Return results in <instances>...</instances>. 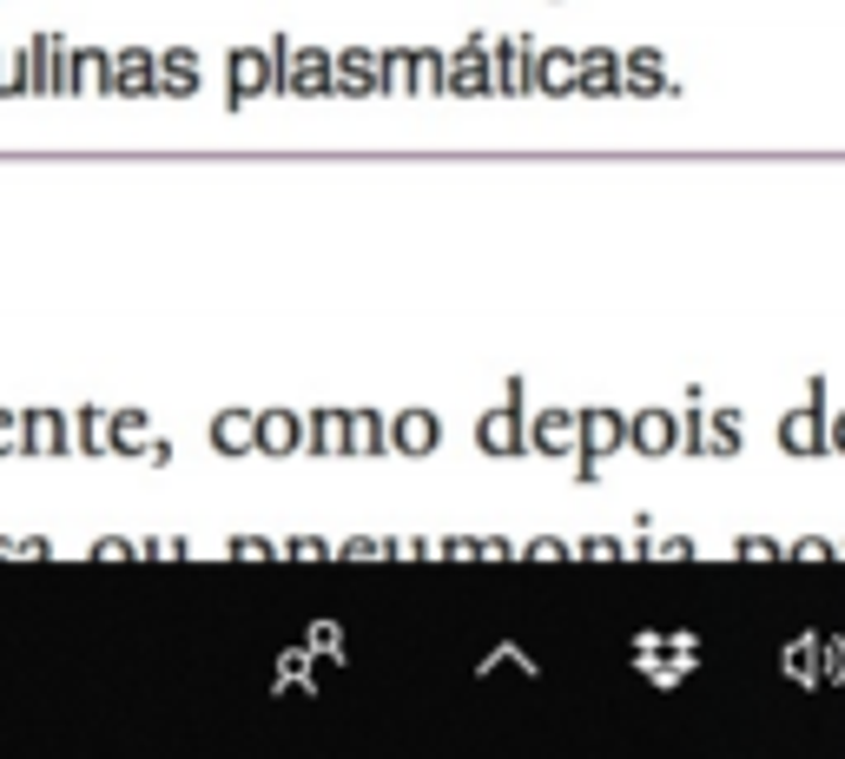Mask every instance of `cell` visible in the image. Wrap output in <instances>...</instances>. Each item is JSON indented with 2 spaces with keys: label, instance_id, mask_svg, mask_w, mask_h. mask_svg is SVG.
<instances>
[{
  "label": "cell",
  "instance_id": "obj_1",
  "mask_svg": "<svg viewBox=\"0 0 845 759\" xmlns=\"http://www.w3.org/2000/svg\"><path fill=\"white\" fill-rule=\"evenodd\" d=\"M575 437L588 443V463H581V469L595 476V456H608V450L628 437V423H621V416H608V409H588V416H575Z\"/></svg>",
  "mask_w": 845,
  "mask_h": 759
},
{
  "label": "cell",
  "instance_id": "obj_2",
  "mask_svg": "<svg viewBox=\"0 0 845 759\" xmlns=\"http://www.w3.org/2000/svg\"><path fill=\"white\" fill-rule=\"evenodd\" d=\"M443 87H450V93H489V87H495V66H489V53H482L476 40L456 53V66H443Z\"/></svg>",
  "mask_w": 845,
  "mask_h": 759
},
{
  "label": "cell",
  "instance_id": "obj_3",
  "mask_svg": "<svg viewBox=\"0 0 845 759\" xmlns=\"http://www.w3.org/2000/svg\"><path fill=\"white\" fill-rule=\"evenodd\" d=\"M628 437H634L647 456H667L673 443H681V423H673V416H660V409H647V416H634V423H628Z\"/></svg>",
  "mask_w": 845,
  "mask_h": 759
},
{
  "label": "cell",
  "instance_id": "obj_4",
  "mask_svg": "<svg viewBox=\"0 0 845 759\" xmlns=\"http://www.w3.org/2000/svg\"><path fill=\"white\" fill-rule=\"evenodd\" d=\"M780 443H786L793 456H819V450H825V430H819V403H812V409H799V416H786V423H780Z\"/></svg>",
  "mask_w": 845,
  "mask_h": 759
},
{
  "label": "cell",
  "instance_id": "obj_5",
  "mask_svg": "<svg viewBox=\"0 0 845 759\" xmlns=\"http://www.w3.org/2000/svg\"><path fill=\"white\" fill-rule=\"evenodd\" d=\"M396 450H403V456H430V450H437V416L403 409V416H396Z\"/></svg>",
  "mask_w": 845,
  "mask_h": 759
},
{
  "label": "cell",
  "instance_id": "obj_6",
  "mask_svg": "<svg viewBox=\"0 0 845 759\" xmlns=\"http://www.w3.org/2000/svg\"><path fill=\"white\" fill-rule=\"evenodd\" d=\"M489 66H495V87H502V93H522V87H529V47H522V40H502V53H495Z\"/></svg>",
  "mask_w": 845,
  "mask_h": 759
},
{
  "label": "cell",
  "instance_id": "obj_7",
  "mask_svg": "<svg viewBox=\"0 0 845 759\" xmlns=\"http://www.w3.org/2000/svg\"><path fill=\"white\" fill-rule=\"evenodd\" d=\"M258 87H272V60L265 53H231V100H251Z\"/></svg>",
  "mask_w": 845,
  "mask_h": 759
},
{
  "label": "cell",
  "instance_id": "obj_8",
  "mask_svg": "<svg viewBox=\"0 0 845 759\" xmlns=\"http://www.w3.org/2000/svg\"><path fill=\"white\" fill-rule=\"evenodd\" d=\"M516 443H522V409L509 403V409H495L489 423H482V450H495V456H516Z\"/></svg>",
  "mask_w": 845,
  "mask_h": 759
},
{
  "label": "cell",
  "instance_id": "obj_9",
  "mask_svg": "<svg viewBox=\"0 0 845 759\" xmlns=\"http://www.w3.org/2000/svg\"><path fill=\"white\" fill-rule=\"evenodd\" d=\"M330 73H344V79H337V87H351V93H377L383 87V60H370V53H344V60H330Z\"/></svg>",
  "mask_w": 845,
  "mask_h": 759
},
{
  "label": "cell",
  "instance_id": "obj_10",
  "mask_svg": "<svg viewBox=\"0 0 845 759\" xmlns=\"http://www.w3.org/2000/svg\"><path fill=\"white\" fill-rule=\"evenodd\" d=\"M621 60L615 53H581V73H575V87H588V93H615L621 87Z\"/></svg>",
  "mask_w": 845,
  "mask_h": 759
},
{
  "label": "cell",
  "instance_id": "obj_11",
  "mask_svg": "<svg viewBox=\"0 0 845 759\" xmlns=\"http://www.w3.org/2000/svg\"><path fill=\"white\" fill-rule=\"evenodd\" d=\"M285 87H298V93H330V60H324V53H298Z\"/></svg>",
  "mask_w": 845,
  "mask_h": 759
},
{
  "label": "cell",
  "instance_id": "obj_12",
  "mask_svg": "<svg viewBox=\"0 0 845 759\" xmlns=\"http://www.w3.org/2000/svg\"><path fill=\"white\" fill-rule=\"evenodd\" d=\"M535 73H542V87H548V93H575L581 53H542V60H535Z\"/></svg>",
  "mask_w": 845,
  "mask_h": 759
},
{
  "label": "cell",
  "instance_id": "obj_13",
  "mask_svg": "<svg viewBox=\"0 0 845 759\" xmlns=\"http://www.w3.org/2000/svg\"><path fill=\"white\" fill-rule=\"evenodd\" d=\"M535 443H542V450H568V443H575V416H568V409H548L542 423H535Z\"/></svg>",
  "mask_w": 845,
  "mask_h": 759
},
{
  "label": "cell",
  "instance_id": "obj_14",
  "mask_svg": "<svg viewBox=\"0 0 845 759\" xmlns=\"http://www.w3.org/2000/svg\"><path fill=\"white\" fill-rule=\"evenodd\" d=\"M621 73H628V87H641V93H660V87H667V79H660V60H654V53H641V60H628Z\"/></svg>",
  "mask_w": 845,
  "mask_h": 759
},
{
  "label": "cell",
  "instance_id": "obj_15",
  "mask_svg": "<svg viewBox=\"0 0 845 759\" xmlns=\"http://www.w3.org/2000/svg\"><path fill=\"white\" fill-rule=\"evenodd\" d=\"M344 437H351L364 456H377V450H383V423H377V416H351V423H344Z\"/></svg>",
  "mask_w": 845,
  "mask_h": 759
},
{
  "label": "cell",
  "instance_id": "obj_16",
  "mask_svg": "<svg viewBox=\"0 0 845 759\" xmlns=\"http://www.w3.org/2000/svg\"><path fill=\"white\" fill-rule=\"evenodd\" d=\"M165 87H173V93H192V87H199V60H192V53H173V60H165Z\"/></svg>",
  "mask_w": 845,
  "mask_h": 759
},
{
  "label": "cell",
  "instance_id": "obj_17",
  "mask_svg": "<svg viewBox=\"0 0 845 759\" xmlns=\"http://www.w3.org/2000/svg\"><path fill=\"white\" fill-rule=\"evenodd\" d=\"M119 87H126V93H146V87H152V60H146V53L119 60Z\"/></svg>",
  "mask_w": 845,
  "mask_h": 759
},
{
  "label": "cell",
  "instance_id": "obj_18",
  "mask_svg": "<svg viewBox=\"0 0 845 759\" xmlns=\"http://www.w3.org/2000/svg\"><path fill=\"white\" fill-rule=\"evenodd\" d=\"M311 437H317L324 450H337V443H344V416H317V423H311Z\"/></svg>",
  "mask_w": 845,
  "mask_h": 759
},
{
  "label": "cell",
  "instance_id": "obj_19",
  "mask_svg": "<svg viewBox=\"0 0 845 759\" xmlns=\"http://www.w3.org/2000/svg\"><path fill=\"white\" fill-rule=\"evenodd\" d=\"M291 437H298V423H291V416H265V443H278V450H285Z\"/></svg>",
  "mask_w": 845,
  "mask_h": 759
},
{
  "label": "cell",
  "instance_id": "obj_20",
  "mask_svg": "<svg viewBox=\"0 0 845 759\" xmlns=\"http://www.w3.org/2000/svg\"><path fill=\"white\" fill-rule=\"evenodd\" d=\"M244 437H251L244 416H225V423H218V443H244Z\"/></svg>",
  "mask_w": 845,
  "mask_h": 759
},
{
  "label": "cell",
  "instance_id": "obj_21",
  "mask_svg": "<svg viewBox=\"0 0 845 759\" xmlns=\"http://www.w3.org/2000/svg\"><path fill=\"white\" fill-rule=\"evenodd\" d=\"M832 443H845V416H838V423H832Z\"/></svg>",
  "mask_w": 845,
  "mask_h": 759
}]
</instances>
